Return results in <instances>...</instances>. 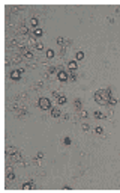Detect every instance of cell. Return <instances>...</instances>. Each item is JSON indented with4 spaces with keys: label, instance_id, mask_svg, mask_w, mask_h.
Returning a JSON list of instances; mask_svg holds the SVG:
<instances>
[{
    "label": "cell",
    "instance_id": "d4e9b609",
    "mask_svg": "<svg viewBox=\"0 0 120 193\" xmlns=\"http://www.w3.org/2000/svg\"><path fill=\"white\" fill-rule=\"evenodd\" d=\"M63 142H65V145H71V142H72V140H71L69 137H65V140H63Z\"/></svg>",
    "mask_w": 120,
    "mask_h": 193
},
{
    "label": "cell",
    "instance_id": "3957f363",
    "mask_svg": "<svg viewBox=\"0 0 120 193\" xmlns=\"http://www.w3.org/2000/svg\"><path fill=\"white\" fill-rule=\"evenodd\" d=\"M57 79H59L60 81H66L69 77H68V74H66L63 69H59V72H57Z\"/></svg>",
    "mask_w": 120,
    "mask_h": 193
},
{
    "label": "cell",
    "instance_id": "4316f807",
    "mask_svg": "<svg viewBox=\"0 0 120 193\" xmlns=\"http://www.w3.org/2000/svg\"><path fill=\"white\" fill-rule=\"evenodd\" d=\"M36 158H38V160L44 158V153H38V155H36Z\"/></svg>",
    "mask_w": 120,
    "mask_h": 193
},
{
    "label": "cell",
    "instance_id": "603a6c76",
    "mask_svg": "<svg viewBox=\"0 0 120 193\" xmlns=\"http://www.w3.org/2000/svg\"><path fill=\"white\" fill-rule=\"evenodd\" d=\"M48 71H50V74H54V72L57 71V68H56V67H50V68H48Z\"/></svg>",
    "mask_w": 120,
    "mask_h": 193
},
{
    "label": "cell",
    "instance_id": "7a4b0ae2",
    "mask_svg": "<svg viewBox=\"0 0 120 193\" xmlns=\"http://www.w3.org/2000/svg\"><path fill=\"white\" fill-rule=\"evenodd\" d=\"M38 106L42 110H48V109H51V101H50L47 97H41L38 100Z\"/></svg>",
    "mask_w": 120,
    "mask_h": 193
},
{
    "label": "cell",
    "instance_id": "e0dca14e",
    "mask_svg": "<svg viewBox=\"0 0 120 193\" xmlns=\"http://www.w3.org/2000/svg\"><path fill=\"white\" fill-rule=\"evenodd\" d=\"M53 57H54V51H53V50H48V51H47V59H53Z\"/></svg>",
    "mask_w": 120,
    "mask_h": 193
},
{
    "label": "cell",
    "instance_id": "6da1fadb",
    "mask_svg": "<svg viewBox=\"0 0 120 193\" xmlns=\"http://www.w3.org/2000/svg\"><path fill=\"white\" fill-rule=\"evenodd\" d=\"M111 98V91L110 89H101V91L95 92V101L98 104H108Z\"/></svg>",
    "mask_w": 120,
    "mask_h": 193
},
{
    "label": "cell",
    "instance_id": "5b68a950",
    "mask_svg": "<svg viewBox=\"0 0 120 193\" xmlns=\"http://www.w3.org/2000/svg\"><path fill=\"white\" fill-rule=\"evenodd\" d=\"M11 79H12V80H20V79H21V72H20L18 69L12 71V72H11Z\"/></svg>",
    "mask_w": 120,
    "mask_h": 193
},
{
    "label": "cell",
    "instance_id": "d6986e66",
    "mask_svg": "<svg viewBox=\"0 0 120 193\" xmlns=\"http://www.w3.org/2000/svg\"><path fill=\"white\" fill-rule=\"evenodd\" d=\"M95 133L102 134V133H104V128H102V127H96V128H95Z\"/></svg>",
    "mask_w": 120,
    "mask_h": 193
},
{
    "label": "cell",
    "instance_id": "7c38bea8",
    "mask_svg": "<svg viewBox=\"0 0 120 193\" xmlns=\"http://www.w3.org/2000/svg\"><path fill=\"white\" fill-rule=\"evenodd\" d=\"M15 153H17V149H15L14 146H12V148H11V146H8V148H6V154H8V155H11V154H15Z\"/></svg>",
    "mask_w": 120,
    "mask_h": 193
},
{
    "label": "cell",
    "instance_id": "484cf974",
    "mask_svg": "<svg viewBox=\"0 0 120 193\" xmlns=\"http://www.w3.org/2000/svg\"><path fill=\"white\" fill-rule=\"evenodd\" d=\"M36 50H44V45H42V44H36Z\"/></svg>",
    "mask_w": 120,
    "mask_h": 193
},
{
    "label": "cell",
    "instance_id": "30bf717a",
    "mask_svg": "<svg viewBox=\"0 0 120 193\" xmlns=\"http://www.w3.org/2000/svg\"><path fill=\"white\" fill-rule=\"evenodd\" d=\"M95 118H96V119H104L105 115L102 112H99V110H96V112H95Z\"/></svg>",
    "mask_w": 120,
    "mask_h": 193
},
{
    "label": "cell",
    "instance_id": "ba28073f",
    "mask_svg": "<svg viewBox=\"0 0 120 193\" xmlns=\"http://www.w3.org/2000/svg\"><path fill=\"white\" fill-rule=\"evenodd\" d=\"M77 67H78V65H77V62H75V60H71V62L68 63V68L71 69V71H75V69H77Z\"/></svg>",
    "mask_w": 120,
    "mask_h": 193
},
{
    "label": "cell",
    "instance_id": "5bb4252c",
    "mask_svg": "<svg viewBox=\"0 0 120 193\" xmlns=\"http://www.w3.org/2000/svg\"><path fill=\"white\" fill-rule=\"evenodd\" d=\"M30 24H32V26L35 27V29H38V26H39V23H38V18H32V20H30Z\"/></svg>",
    "mask_w": 120,
    "mask_h": 193
},
{
    "label": "cell",
    "instance_id": "52a82bcc",
    "mask_svg": "<svg viewBox=\"0 0 120 193\" xmlns=\"http://www.w3.org/2000/svg\"><path fill=\"white\" fill-rule=\"evenodd\" d=\"M42 33H44V30H42L41 27H38V29H35V30H33V36H36V38L42 36Z\"/></svg>",
    "mask_w": 120,
    "mask_h": 193
},
{
    "label": "cell",
    "instance_id": "4fadbf2b",
    "mask_svg": "<svg viewBox=\"0 0 120 193\" xmlns=\"http://www.w3.org/2000/svg\"><path fill=\"white\" fill-rule=\"evenodd\" d=\"M24 57L26 59H33V53L29 51V50H24Z\"/></svg>",
    "mask_w": 120,
    "mask_h": 193
},
{
    "label": "cell",
    "instance_id": "ac0fdd59",
    "mask_svg": "<svg viewBox=\"0 0 120 193\" xmlns=\"http://www.w3.org/2000/svg\"><path fill=\"white\" fill-rule=\"evenodd\" d=\"M74 106H75L78 110H81V101H80V100H75V101H74Z\"/></svg>",
    "mask_w": 120,
    "mask_h": 193
},
{
    "label": "cell",
    "instance_id": "8992f818",
    "mask_svg": "<svg viewBox=\"0 0 120 193\" xmlns=\"http://www.w3.org/2000/svg\"><path fill=\"white\" fill-rule=\"evenodd\" d=\"M23 189L24 190H32V189H35V184H33L32 181H27V183L23 184Z\"/></svg>",
    "mask_w": 120,
    "mask_h": 193
},
{
    "label": "cell",
    "instance_id": "277c9868",
    "mask_svg": "<svg viewBox=\"0 0 120 193\" xmlns=\"http://www.w3.org/2000/svg\"><path fill=\"white\" fill-rule=\"evenodd\" d=\"M6 180L8 181H14L15 180V174L11 171V167H6Z\"/></svg>",
    "mask_w": 120,
    "mask_h": 193
},
{
    "label": "cell",
    "instance_id": "cb8c5ba5",
    "mask_svg": "<svg viewBox=\"0 0 120 193\" xmlns=\"http://www.w3.org/2000/svg\"><path fill=\"white\" fill-rule=\"evenodd\" d=\"M83 130H84V131H89V130H90V125H89V124H83Z\"/></svg>",
    "mask_w": 120,
    "mask_h": 193
},
{
    "label": "cell",
    "instance_id": "2e32d148",
    "mask_svg": "<svg viewBox=\"0 0 120 193\" xmlns=\"http://www.w3.org/2000/svg\"><path fill=\"white\" fill-rule=\"evenodd\" d=\"M57 101H59V104H66V97H63V95H60L59 98H57Z\"/></svg>",
    "mask_w": 120,
    "mask_h": 193
},
{
    "label": "cell",
    "instance_id": "7402d4cb",
    "mask_svg": "<svg viewBox=\"0 0 120 193\" xmlns=\"http://www.w3.org/2000/svg\"><path fill=\"white\" fill-rule=\"evenodd\" d=\"M12 62H14V63H20V62H21V56H15Z\"/></svg>",
    "mask_w": 120,
    "mask_h": 193
},
{
    "label": "cell",
    "instance_id": "9c48e42d",
    "mask_svg": "<svg viewBox=\"0 0 120 193\" xmlns=\"http://www.w3.org/2000/svg\"><path fill=\"white\" fill-rule=\"evenodd\" d=\"M51 115H53V118H60L62 112H60V109H53L51 110Z\"/></svg>",
    "mask_w": 120,
    "mask_h": 193
},
{
    "label": "cell",
    "instance_id": "9a60e30c",
    "mask_svg": "<svg viewBox=\"0 0 120 193\" xmlns=\"http://www.w3.org/2000/svg\"><path fill=\"white\" fill-rule=\"evenodd\" d=\"M117 103H119V100H117V98H116V97H111V98H110V101H108V104H111V106H116Z\"/></svg>",
    "mask_w": 120,
    "mask_h": 193
},
{
    "label": "cell",
    "instance_id": "44dd1931",
    "mask_svg": "<svg viewBox=\"0 0 120 193\" xmlns=\"http://www.w3.org/2000/svg\"><path fill=\"white\" fill-rule=\"evenodd\" d=\"M20 32H21L23 35H27V33H29V29H27L26 26H24V27H21V29H20Z\"/></svg>",
    "mask_w": 120,
    "mask_h": 193
},
{
    "label": "cell",
    "instance_id": "8fae6325",
    "mask_svg": "<svg viewBox=\"0 0 120 193\" xmlns=\"http://www.w3.org/2000/svg\"><path fill=\"white\" fill-rule=\"evenodd\" d=\"M75 59L77 60H83V59H84V53H83V51H77L75 53Z\"/></svg>",
    "mask_w": 120,
    "mask_h": 193
},
{
    "label": "cell",
    "instance_id": "ffe728a7",
    "mask_svg": "<svg viewBox=\"0 0 120 193\" xmlns=\"http://www.w3.org/2000/svg\"><path fill=\"white\" fill-rule=\"evenodd\" d=\"M87 115H89L87 110H80V116L81 118H87Z\"/></svg>",
    "mask_w": 120,
    "mask_h": 193
}]
</instances>
